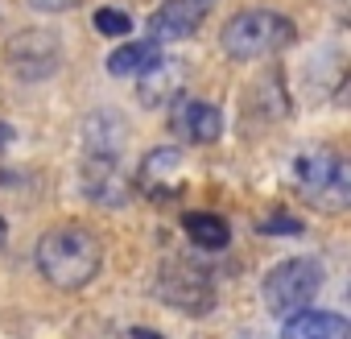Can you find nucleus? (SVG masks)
Here are the masks:
<instances>
[{
    "mask_svg": "<svg viewBox=\"0 0 351 339\" xmlns=\"http://www.w3.org/2000/svg\"><path fill=\"white\" fill-rule=\"evenodd\" d=\"M281 339H351V323L335 310H298L285 318Z\"/></svg>",
    "mask_w": 351,
    "mask_h": 339,
    "instance_id": "obj_12",
    "label": "nucleus"
},
{
    "mask_svg": "<svg viewBox=\"0 0 351 339\" xmlns=\"http://www.w3.org/2000/svg\"><path fill=\"white\" fill-rule=\"evenodd\" d=\"M34 261H38V269H42V277L50 285H58V290H83L99 273L104 248H99L95 232L66 224V228H50L38 240Z\"/></svg>",
    "mask_w": 351,
    "mask_h": 339,
    "instance_id": "obj_1",
    "label": "nucleus"
},
{
    "mask_svg": "<svg viewBox=\"0 0 351 339\" xmlns=\"http://www.w3.org/2000/svg\"><path fill=\"white\" fill-rule=\"evenodd\" d=\"M29 5H34L38 13H71V9L83 5V0H29Z\"/></svg>",
    "mask_w": 351,
    "mask_h": 339,
    "instance_id": "obj_17",
    "label": "nucleus"
},
{
    "mask_svg": "<svg viewBox=\"0 0 351 339\" xmlns=\"http://www.w3.org/2000/svg\"><path fill=\"white\" fill-rule=\"evenodd\" d=\"M95 30H99V34H108V38H128L132 17H128V13H120V9H99V13H95Z\"/></svg>",
    "mask_w": 351,
    "mask_h": 339,
    "instance_id": "obj_16",
    "label": "nucleus"
},
{
    "mask_svg": "<svg viewBox=\"0 0 351 339\" xmlns=\"http://www.w3.org/2000/svg\"><path fill=\"white\" fill-rule=\"evenodd\" d=\"M83 191L99 207H124L132 187L120 170V157H87L83 161Z\"/></svg>",
    "mask_w": 351,
    "mask_h": 339,
    "instance_id": "obj_9",
    "label": "nucleus"
},
{
    "mask_svg": "<svg viewBox=\"0 0 351 339\" xmlns=\"http://www.w3.org/2000/svg\"><path fill=\"white\" fill-rule=\"evenodd\" d=\"M265 232H302V224H298L293 215H277V220L265 224Z\"/></svg>",
    "mask_w": 351,
    "mask_h": 339,
    "instance_id": "obj_18",
    "label": "nucleus"
},
{
    "mask_svg": "<svg viewBox=\"0 0 351 339\" xmlns=\"http://www.w3.org/2000/svg\"><path fill=\"white\" fill-rule=\"evenodd\" d=\"M124 141H128V124L116 112H95L83 124V149H87V157H120Z\"/></svg>",
    "mask_w": 351,
    "mask_h": 339,
    "instance_id": "obj_13",
    "label": "nucleus"
},
{
    "mask_svg": "<svg viewBox=\"0 0 351 339\" xmlns=\"http://www.w3.org/2000/svg\"><path fill=\"white\" fill-rule=\"evenodd\" d=\"M13 141V124H5V120H0V149H5Z\"/></svg>",
    "mask_w": 351,
    "mask_h": 339,
    "instance_id": "obj_19",
    "label": "nucleus"
},
{
    "mask_svg": "<svg viewBox=\"0 0 351 339\" xmlns=\"http://www.w3.org/2000/svg\"><path fill=\"white\" fill-rule=\"evenodd\" d=\"M186 236L199 244V248H223L228 244V220L211 215V211H191L186 215Z\"/></svg>",
    "mask_w": 351,
    "mask_h": 339,
    "instance_id": "obj_15",
    "label": "nucleus"
},
{
    "mask_svg": "<svg viewBox=\"0 0 351 339\" xmlns=\"http://www.w3.org/2000/svg\"><path fill=\"white\" fill-rule=\"evenodd\" d=\"M157 58H161V46H157V42H124L120 50L108 54V71H112V75H141V71H149Z\"/></svg>",
    "mask_w": 351,
    "mask_h": 339,
    "instance_id": "obj_14",
    "label": "nucleus"
},
{
    "mask_svg": "<svg viewBox=\"0 0 351 339\" xmlns=\"http://www.w3.org/2000/svg\"><path fill=\"white\" fill-rule=\"evenodd\" d=\"M132 335H136V339H157V335H149V331H132Z\"/></svg>",
    "mask_w": 351,
    "mask_h": 339,
    "instance_id": "obj_21",
    "label": "nucleus"
},
{
    "mask_svg": "<svg viewBox=\"0 0 351 339\" xmlns=\"http://www.w3.org/2000/svg\"><path fill=\"white\" fill-rule=\"evenodd\" d=\"M136 183L145 195L153 199H178L186 191V161L178 149H153L141 157V170H136Z\"/></svg>",
    "mask_w": 351,
    "mask_h": 339,
    "instance_id": "obj_6",
    "label": "nucleus"
},
{
    "mask_svg": "<svg viewBox=\"0 0 351 339\" xmlns=\"http://www.w3.org/2000/svg\"><path fill=\"white\" fill-rule=\"evenodd\" d=\"M5 58H9V67H13L17 79L38 83V79H50V75L58 71V62H62V46H58V38L46 34V30H21V34L9 38Z\"/></svg>",
    "mask_w": 351,
    "mask_h": 339,
    "instance_id": "obj_5",
    "label": "nucleus"
},
{
    "mask_svg": "<svg viewBox=\"0 0 351 339\" xmlns=\"http://www.w3.org/2000/svg\"><path fill=\"white\" fill-rule=\"evenodd\" d=\"M5 240H9V224L0 220V248H5Z\"/></svg>",
    "mask_w": 351,
    "mask_h": 339,
    "instance_id": "obj_20",
    "label": "nucleus"
},
{
    "mask_svg": "<svg viewBox=\"0 0 351 339\" xmlns=\"http://www.w3.org/2000/svg\"><path fill=\"white\" fill-rule=\"evenodd\" d=\"M169 128H173V137H182L186 145H211L223 132V116L207 100L178 95V100H173V108H169Z\"/></svg>",
    "mask_w": 351,
    "mask_h": 339,
    "instance_id": "obj_7",
    "label": "nucleus"
},
{
    "mask_svg": "<svg viewBox=\"0 0 351 339\" xmlns=\"http://www.w3.org/2000/svg\"><path fill=\"white\" fill-rule=\"evenodd\" d=\"M178 87H182V62L178 58H157L149 71L136 75V95H141L145 108L173 104L178 100Z\"/></svg>",
    "mask_w": 351,
    "mask_h": 339,
    "instance_id": "obj_11",
    "label": "nucleus"
},
{
    "mask_svg": "<svg viewBox=\"0 0 351 339\" xmlns=\"http://www.w3.org/2000/svg\"><path fill=\"white\" fill-rule=\"evenodd\" d=\"M293 183L302 199L322 211H343L351 203V165L335 149H306L293 161Z\"/></svg>",
    "mask_w": 351,
    "mask_h": 339,
    "instance_id": "obj_3",
    "label": "nucleus"
},
{
    "mask_svg": "<svg viewBox=\"0 0 351 339\" xmlns=\"http://www.w3.org/2000/svg\"><path fill=\"white\" fill-rule=\"evenodd\" d=\"M318 290H322V265L310 261V257L281 261L265 277V302L281 318L285 314H298V310H310V302L318 298Z\"/></svg>",
    "mask_w": 351,
    "mask_h": 339,
    "instance_id": "obj_4",
    "label": "nucleus"
},
{
    "mask_svg": "<svg viewBox=\"0 0 351 339\" xmlns=\"http://www.w3.org/2000/svg\"><path fill=\"white\" fill-rule=\"evenodd\" d=\"M293 21L285 17V13H273V9H248V13H236L228 25H223V34H219V42H223V50H228V58H236V62H256V58H269V54H277V50H285L289 42H293Z\"/></svg>",
    "mask_w": 351,
    "mask_h": 339,
    "instance_id": "obj_2",
    "label": "nucleus"
},
{
    "mask_svg": "<svg viewBox=\"0 0 351 339\" xmlns=\"http://www.w3.org/2000/svg\"><path fill=\"white\" fill-rule=\"evenodd\" d=\"M161 298L169 306H178V310H195L203 314L207 302H211V285L207 277L199 273V265H169L161 273Z\"/></svg>",
    "mask_w": 351,
    "mask_h": 339,
    "instance_id": "obj_10",
    "label": "nucleus"
},
{
    "mask_svg": "<svg viewBox=\"0 0 351 339\" xmlns=\"http://www.w3.org/2000/svg\"><path fill=\"white\" fill-rule=\"evenodd\" d=\"M207 17V0H165V5L149 17V42H186L199 34Z\"/></svg>",
    "mask_w": 351,
    "mask_h": 339,
    "instance_id": "obj_8",
    "label": "nucleus"
}]
</instances>
